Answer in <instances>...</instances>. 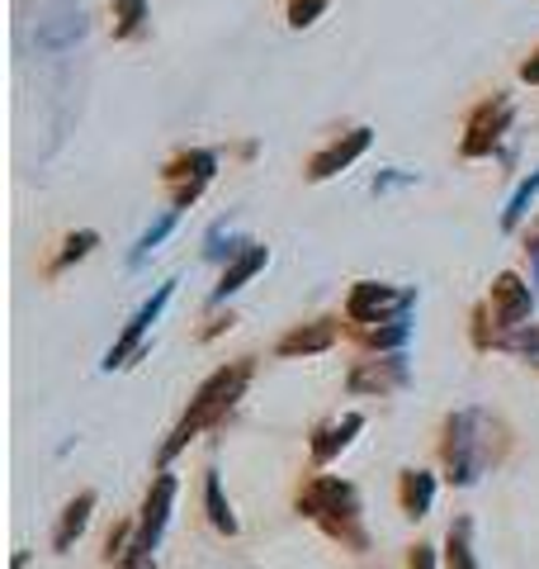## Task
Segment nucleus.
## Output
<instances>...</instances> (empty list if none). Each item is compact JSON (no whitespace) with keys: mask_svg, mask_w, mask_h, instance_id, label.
<instances>
[{"mask_svg":"<svg viewBox=\"0 0 539 569\" xmlns=\"http://www.w3.org/2000/svg\"><path fill=\"white\" fill-rule=\"evenodd\" d=\"M246 380H252V361H242V366H232V370H218L214 380L200 390V399L190 404V413H185V422L176 427V437H170V446H166V456H176L180 446L190 442L200 427H208V422H218V413H228L232 408V399L246 390Z\"/></svg>","mask_w":539,"mask_h":569,"instance_id":"f257e3e1","label":"nucleus"},{"mask_svg":"<svg viewBox=\"0 0 539 569\" xmlns=\"http://www.w3.org/2000/svg\"><path fill=\"white\" fill-rule=\"evenodd\" d=\"M483 413L469 408V413H454L450 418V442H445V465H450V480L454 484H473L483 470Z\"/></svg>","mask_w":539,"mask_h":569,"instance_id":"f03ea898","label":"nucleus"},{"mask_svg":"<svg viewBox=\"0 0 539 569\" xmlns=\"http://www.w3.org/2000/svg\"><path fill=\"white\" fill-rule=\"evenodd\" d=\"M170 498H176V475H162L156 489L147 494V508H142V527H138V541H133V569H152V551H156V541H162Z\"/></svg>","mask_w":539,"mask_h":569,"instance_id":"7ed1b4c3","label":"nucleus"},{"mask_svg":"<svg viewBox=\"0 0 539 569\" xmlns=\"http://www.w3.org/2000/svg\"><path fill=\"white\" fill-rule=\"evenodd\" d=\"M170 290H176V280H166L162 290H156L152 300H147V304L138 308V314H133V323H128V328H124V338H118V342L110 346V356H104V370H114V366H128V352H138L142 332H147L152 323H156V314H162V308H166V300H170Z\"/></svg>","mask_w":539,"mask_h":569,"instance_id":"20e7f679","label":"nucleus"},{"mask_svg":"<svg viewBox=\"0 0 539 569\" xmlns=\"http://www.w3.org/2000/svg\"><path fill=\"white\" fill-rule=\"evenodd\" d=\"M492 318L502 323V328H521V323L530 318V290H525L516 276H502L492 284Z\"/></svg>","mask_w":539,"mask_h":569,"instance_id":"39448f33","label":"nucleus"},{"mask_svg":"<svg viewBox=\"0 0 539 569\" xmlns=\"http://www.w3.org/2000/svg\"><path fill=\"white\" fill-rule=\"evenodd\" d=\"M76 38H86V15H81V10H62L57 20L38 24V48H43V53H67Z\"/></svg>","mask_w":539,"mask_h":569,"instance_id":"423d86ee","label":"nucleus"},{"mask_svg":"<svg viewBox=\"0 0 539 569\" xmlns=\"http://www.w3.org/2000/svg\"><path fill=\"white\" fill-rule=\"evenodd\" d=\"M364 148H370V128H355L350 142H332L322 157H312V172H308V176H312V180H326L332 172H341V166H350Z\"/></svg>","mask_w":539,"mask_h":569,"instance_id":"0eeeda50","label":"nucleus"},{"mask_svg":"<svg viewBox=\"0 0 539 569\" xmlns=\"http://www.w3.org/2000/svg\"><path fill=\"white\" fill-rule=\"evenodd\" d=\"M266 262H270V252H266V248H256V242H252V248H246V252L236 256V262H232L228 270H222V284L214 290V304H222V300H228V294H236V290H242V284L252 280V276H256V270L266 266Z\"/></svg>","mask_w":539,"mask_h":569,"instance_id":"6e6552de","label":"nucleus"},{"mask_svg":"<svg viewBox=\"0 0 539 569\" xmlns=\"http://www.w3.org/2000/svg\"><path fill=\"white\" fill-rule=\"evenodd\" d=\"M431 494H436L431 475H416V470L402 475V508H407V517H422L431 508Z\"/></svg>","mask_w":539,"mask_h":569,"instance_id":"1a4fd4ad","label":"nucleus"},{"mask_svg":"<svg viewBox=\"0 0 539 569\" xmlns=\"http://www.w3.org/2000/svg\"><path fill=\"white\" fill-rule=\"evenodd\" d=\"M90 508H95V494H81V498H76L72 508H67V517H62V527H57V536H52V546L67 551V546H72V536H81V527H86Z\"/></svg>","mask_w":539,"mask_h":569,"instance_id":"9d476101","label":"nucleus"},{"mask_svg":"<svg viewBox=\"0 0 539 569\" xmlns=\"http://www.w3.org/2000/svg\"><path fill=\"white\" fill-rule=\"evenodd\" d=\"M176 224H180V210H166V214L156 218V224H152V228H147V232H142V238H138L133 256H128V266H142V262H147V252H152L156 242H162V238H166V232L176 228Z\"/></svg>","mask_w":539,"mask_h":569,"instance_id":"9b49d317","label":"nucleus"},{"mask_svg":"<svg viewBox=\"0 0 539 569\" xmlns=\"http://www.w3.org/2000/svg\"><path fill=\"white\" fill-rule=\"evenodd\" d=\"M322 346H332V328H326V323H322L318 332H304V328H298L294 338H284V342H280V356H294V352H322Z\"/></svg>","mask_w":539,"mask_h":569,"instance_id":"f8f14e48","label":"nucleus"},{"mask_svg":"<svg viewBox=\"0 0 539 569\" xmlns=\"http://www.w3.org/2000/svg\"><path fill=\"white\" fill-rule=\"evenodd\" d=\"M208 517H214L218 532H236V517L228 513V503H222V484L214 470H208Z\"/></svg>","mask_w":539,"mask_h":569,"instance_id":"ddd939ff","label":"nucleus"},{"mask_svg":"<svg viewBox=\"0 0 539 569\" xmlns=\"http://www.w3.org/2000/svg\"><path fill=\"white\" fill-rule=\"evenodd\" d=\"M450 569H478L473 565V546H469V522L450 527Z\"/></svg>","mask_w":539,"mask_h":569,"instance_id":"4468645a","label":"nucleus"},{"mask_svg":"<svg viewBox=\"0 0 539 569\" xmlns=\"http://www.w3.org/2000/svg\"><path fill=\"white\" fill-rule=\"evenodd\" d=\"M539 195V172L530 176V180H521V190H516V195H511V204H506V218H502V224L506 228H516L521 224V214H525V204H530Z\"/></svg>","mask_w":539,"mask_h":569,"instance_id":"2eb2a0df","label":"nucleus"},{"mask_svg":"<svg viewBox=\"0 0 539 569\" xmlns=\"http://www.w3.org/2000/svg\"><path fill=\"white\" fill-rule=\"evenodd\" d=\"M346 432H360V413H350V418H346V422H341V427H336V432H326V442H318V460H326V456H332V451H336V446H346V442H350V437H346Z\"/></svg>","mask_w":539,"mask_h":569,"instance_id":"dca6fc26","label":"nucleus"},{"mask_svg":"<svg viewBox=\"0 0 539 569\" xmlns=\"http://www.w3.org/2000/svg\"><path fill=\"white\" fill-rule=\"evenodd\" d=\"M326 10V0H288V24L294 29H304V24H312Z\"/></svg>","mask_w":539,"mask_h":569,"instance_id":"f3484780","label":"nucleus"},{"mask_svg":"<svg viewBox=\"0 0 539 569\" xmlns=\"http://www.w3.org/2000/svg\"><path fill=\"white\" fill-rule=\"evenodd\" d=\"M90 248H95V232H76V238L67 242V252H62V262H52V276H57V270H62V266H67V262H72V256H76V262H81V256H86Z\"/></svg>","mask_w":539,"mask_h":569,"instance_id":"a211bd4d","label":"nucleus"},{"mask_svg":"<svg viewBox=\"0 0 539 569\" xmlns=\"http://www.w3.org/2000/svg\"><path fill=\"white\" fill-rule=\"evenodd\" d=\"M142 10H147V0H114V15H124V34L142 20Z\"/></svg>","mask_w":539,"mask_h":569,"instance_id":"6ab92c4d","label":"nucleus"},{"mask_svg":"<svg viewBox=\"0 0 539 569\" xmlns=\"http://www.w3.org/2000/svg\"><path fill=\"white\" fill-rule=\"evenodd\" d=\"M412 569H436V555H431V546H416L412 551Z\"/></svg>","mask_w":539,"mask_h":569,"instance_id":"aec40b11","label":"nucleus"},{"mask_svg":"<svg viewBox=\"0 0 539 569\" xmlns=\"http://www.w3.org/2000/svg\"><path fill=\"white\" fill-rule=\"evenodd\" d=\"M521 76H525V81H539V62H525V72H521Z\"/></svg>","mask_w":539,"mask_h":569,"instance_id":"412c9836","label":"nucleus"}]
</instances>
